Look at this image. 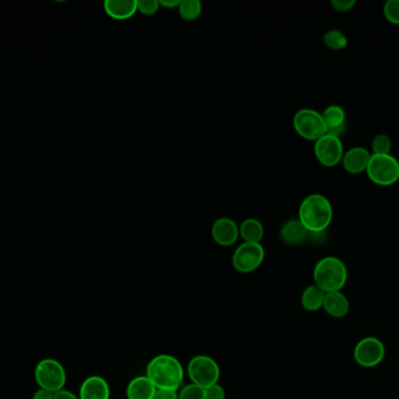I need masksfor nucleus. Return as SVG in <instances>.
<instances>
[{"mask_svg": "<svg viewBox=\"0 0 399 399\" xmlns=\"http://www.w3.org/2000/svg\"><path fill=\"white\" fill-rule=\"evenodd\" d=\"M298 219L311 234H323L332 220V206L323 194H313L304 198L299 208Z\"/></svg>", "mask_w": 399, "mask_h": 399, "instance_id": "obj_1", "label": "nucleus"}, {"mask_svg": "<svg viewBox=\"0 0 399 399\" xmlns=\"http://www.w3.org/2000/svg\"><path fill=\"white\" fill-rule=\"evenodd\" d=\"M146 376L157 388L178 391L181 386L185 370L178 358L172 355H158L147 364Z\"/></svg>", "mask_w": 399, "mask_h": 399, "instance_id": "obj_2", "label": "nucleus"}, {"mask_svg": "<svg viewBox=\"0 0 399 399\" xmlns=\"http://www.w3.org/2000/svg\"><path fill=\"white\" fill-rule=\"evenodd\" d=\"M314 285L325 293L340 292L348 281V269L344 262L336 257H325L318 260L313 271Z\"/></svg>", "mask_w": 399, "mask_h": 399, "instance_id": "obj_3", "label": "nucleus"}, {"mask_svg": "<svg viewBox=\"0 0 399 399\" xmlns=\"http://www.w3.org/2000/svg\"><path fill=\"white\" fill-rule=\"evenodd\" d=\"M365 173L376 185L391 187L399 180V161L391 154L371 155Z\"/></svg>", "mask_w": 399, "mask_h": 399, "instance_id": "obj_4", "label": "nucleus"}, {"mask_svg": "<svg viewBox=\"0 0 399 399\" xmlns=\"http://www.w3.org/2000/svg\"><path fill=\"white\" fill-rule=\"evenodd\" d=\"M34 378L38 388L55 393L64 388L66 383V369L55 358H45L36 364Z\"/></svg>", "mask_w": 399, "mask_h": 399, "instance_id": "obj_5", "label": "nucleus"}, {"mask_svg": "<svg viewBox=\"0 0 399 399\" xmlns=\"http://www.w3.org/2000/svg\"><path fill=\"white\" fill-rule=\"evenodd\" d=\"M190 381L201 388H206L218 383L220 377V369L216 360L206 355H197L189 360L187 367Z\"/></svg>", "mask_w": 399, "mask_h": 399, "instance_id": "obj_6", "label": "nucleus"}, {"mask_svg": "<svg viewBox=\"0 0 399 399\" xmlns=\"http://www.w3.org/2000/svg\"><path fill=\"white\" fill-rule=\"evenodd\" d=\"M293 127L297 134L307 141H318L327 134V126L321 113L314 109L298 110L293 117Z\"/></svg>", "mask_w": 399, "mask_h": 399, "instance_id": "obj_7", "label": "nucleus"}, {"mask_svg": "<svg viewBox=\"0 0 399 399\" xmlns=\"http://www.w3.org/2000/svg\"><path fill=\"white\" fill-rule=\"evenodd\" d=\"M264 259H265V250L262 244L243 243L236 248L232 255V267L237 272L248 274L258 269Z\"/></svg>", "mask_w": 399, "mask_h": 399, "instance_id": "obj_8", "label": "nucleus"}, {"mask_svg": "<svg viewBox=\"0 0 399 399\" xmlns=\"http://www.w3.org/2000/svg\"><path fill=\"white\" fill-rule=\"evenodd\" d=\"M385 346L382 339L368 336L360 339L354 348V360L360 367L370 369L377 367L385 357Z\"/></svg>", "mask_w": 399, "mask_h": 399, "instance_id": "obj_9", "label": "nucleus"}, {"mask_svg": "<svg viewBox=\"0 0 399 399\" xmlns=\"http://www.w3.org/2000/svg\"><path fill=\"white\" fill-rule=\"evenodd\" d=\"M315 157L318 163L327 168L336 166L342 162L343 150L341 138L335 137L332 135L326 134L321 138H318L314 144Z\"/></svg>", "mask_w": 399, "mask_h": 399, "instance_id": "obj_10", "label": "nucleus"}, {"mask_svg": "<svg viewBox=\"0 0 399 399\" xmlns=\"http://www.w3.org/2000/svg\"><path fill=\"white\" fill-rule=\"evenodd\" d=\"M211 237L216 244L223 248H229L236 244L239 237V226L230 218L222 217L215 220L213 224Z\"/></svg>", "mask_w": 399, "mask_h": 399, "instance_id": "obj_11", "label": "nucleus"}, {"mask_svg": "<svg viewBox=\"0 0 399 399\" xmlns=\"http://www.w3.org/2000/svg\"><path fill=\"white\" fill-rule=\"evenodd\" d=\"M371 152L362 147H354L343 154L342 165L346 173L358 175L367 171Z\"/></svg>", "mask_w": 399, "mask_h": 399, "instance_id": "obj_12", "label": "nucleus"}, {"mask_svg": "<svg viewBox=\"0 0 399 399\" xmlns=\"http://www.w3.org/2000/svg\"><path fill=\"white\" fill-rule=\"evenodd\" d=\"M110 386L105 378L101 376H90L80 384V399H110Z\"/></svg>", "mask_w": 399, "mask_h": 399, "instance_id": "obj_13", "label": "nucleus"}, {"mask_svg": "<svg viewBox=\"0 0 399 399\" xmlns=\"http://www.w3.org/2000/svg\"><path fill=\"white\" fill-rule=\"evenodd\" d=\"M322 119L327 126V134L341 138L346 133V111L339 104H332L321 113Z\"/></svg>", "mask_w": 399, "mask_h": 399, "instance_id": "obj_14", "label": "nucleus"}, {"mask_svg": "<svg viewBox=\"0 0 399 399\" xmlns=\"http://www.w3.org/2000/svg\"><path fill=\"white\" fill-rule=\"evenodd\" d=\"M279 237L284 244L298 246L307 241L308 238L312 237V234L304 229L300 220L292 219L288 220L281 226Z\"/></svg>", "mask_w": 399, "mask_h": 399, "instance_id": "obj_15", "label": "nucleus"}, {"mask_svg": "<svg viewBox=\"0 0 399 399\" xmlns=\"http://www.w3.org/2000/svg\"><path fill=\"white\" fill-rule=\"evenodd\" d=\"M322 308L332 318H342L348 315L350 309L349 300L344 294L340 292L326 293Z\"/></svg>", "mask_w": 399, "mask_h": 399, "instance_id": "obj_16", "label": "nucleus"}, {"mask_svg": "<svg viewBox=\"0 0 399 399\" xmlns=\"http://www.w3.org/2000/svg\"><path fill=\"white\" fill-rule=\"evenodd\" d=\"M104 11L115 20H127L138 12L136 0H106Z\"/></svg>", "mask_w": 399, "mask_h": 399, "instance_id": "obj_17", "label": "nucleus"}, {"mask_svg": "<svg viewBox=\"0 0 399 399\" xmlns=\"http://www.w3.org/2000/svg\"><path fill=\"white\" fill-rule=\"evenodd\" d=\"M157 388L150 381V378L145 376H136L130 381L126 388L127 399H153Z\"/></svg>", "mask_w": 399, "mask_h": 399, "instance_id": "obj_18", "label": "nucleus"}, {"mask_svg": "<svg viewBox=\"0 0 399 399\" xmlns=\"http://www.w3.org/2000/svg\"><path fill=\"white\" fill-rule=\"evenodd\" d=\"M326 293L316 285H311L304 288L301 294V306L307 311H316L321 309L325 301Z\"/></svg>", "mask_w": 399, "mask_h": 399, "instance_id": "obj_19", "label": "nucleus"}, {"mask_svg": "<svg viewBox=\"0 0 399 399\" xmlns=\"http://www.w3.org/2000/svg\"><path fill=\"white\" fill-rule=\"evenodd\" d=\"M239 236L243 238L244 243L260 244L264 238V226L259 220L248 218L239 225Z\"/></svg>", "mask_w": 399, "mask_h": 399, "instance_id": "obj_20", "label": "nucleus"}, {"mask_svg": "<svg viewBox=\"0 0 399 399\" xmlns=\"http://www.w3.org/2000/svg\"><path fill=\"white\" fill-rule=\"evenodd\" d=\"M178 10L183 20L194 22L202 13V4L200 0H182Z\"/></svg>", "mask_w": 399, "mask_h": 399, "instance_id": "obj_21", "label": "nucleus"}, {"mask_svg": "<svg viewBox=\"0 0 399 399\" xmlns=\"http://www.w3.org/2000/svg\"><path fill=\"white\" fill-rule=\"evenodd\" d=\"M323 43L329 50H342L348 45L346 34L339 29H329L323 36Z\"/></svg>", "mask_w": 399, "mask_h": 399, "instance_id": "obj_22", "label": "nucleus"}, {"mask_svg": "<svg viewBox=\"0 0 399 399\" xmlns=\"http://www.w3.org/2000/svg\"><path fill=\"white\" fill-rule=\"evenodd\" d=\"M391 149V138L388 135H376L371 141V155H390Z\"/></svg>", "mask_w": 399, "mask_h": 399, "instance_id": "obj_23", "label": "nucleus"}, {"mask_svg": "<svg viewBox=\"0 0 399 399\" xmlns=\"http://www.w3.org/2000/svg\"><path fill=\"white\" fill-rule=\"evenodd\" d=\"M178 397V399H206V388L190 383L181 388Z\"/></svg>", "mask_w": 399, "mask_h": 399, "instance_id": "obj_24", "label": "nucleus"}, {"mask_svg": "<svg viewBox=\"0 0 399 399\" xmlns=\"http://www.w3.org/2000/svg\"><path fill=\"white\" fill-rule=\"evenodd\" d=\"M383 13L388 22L399 25V0H388L383 6Z\"/></svg>", "mask_w": 399, "mask_h": 399, "instance_id": "obj_25", "label": "nucleus"}, {"mask_svg": "<svg viewBox=\"0 0 399 399\" xmlns=\"http://www.w3.org/2000/svg\"><path fill=\"white\" fill-rule=\"evenodd\" d=\"M159 1L157 0H140L136 1V8L144 15H153L159 10Z\"/></svg>", "mask_w": 399, "mask_h": 399, "instance_id": "obj_26", "label": "nucleus"}, {"mask_svg": "<svg viewBox=\"0 0 399 399\" xmlns=\"http://www.w3.org/2000/svg\"><path fill=\"white\" fill-rule=\"evenodd\" d=\"M330 4L334 11L344 13V12H349L356 5V1L355 0H332Z\"/></svg>", "mask_w": 399, "mask_h": 399, "instance_id": "obj_27", "label": "nucleus"}, {"mask_svg": "<svg viewBox=\"0 0 399 399\" xmlns=\"http://www.w3.org/2000/svg\"><path fill=\"white\" fill-rule=\"evenodd\" d=\"M206 399H225V391H224L223 386L216 383V384L206 388Z\"/></svg>", "mask_w": 399, "mask_h": 399, "instance_id": "obj_28", "label": "nucleus"}, {"mask_svg": "<svg viewBox=\"0 0 399 399\" xmlns=\"http://www.w3.org/2000/svg\"><path fill=\"white\" fill-rule=\"evenodd\" d=\"M153 399H178V391L166 390V388H157Z\"/></svg>", "mask_w": 399, "mask_h": 399, "instance_id": "obj_29", "label": "nucleus"}, {"mask_svg": "<svg viewBox=\"0 0 399 399\" xmlns=\"http://www.w3.org/2000/svg\"><path fill=\"white\" fill-rule=\"evenodd\" d=\"M54 399H80V397L75 395L74 392L69 391V390L62 388V390H59V391L54 393Z\"/></svg>", "mask_w": 399, "mask_h": 399, "instance_id": "obj_30", "label": "nucleus"}, {"mask_svg": "<svg viewBox=\"0 0 399 399\" xmlns=\"http://www.w3.org/2000/svg\"><path fill=\"white\" fill-rule=\"evenodd\" d=\"M31 399H54V393L43 388H38L35 391Z\"/></svg>", "mask_w": 399, "mask_h": 399, "instance_id": "obj_31", "label": "nucleus"}, {"mask_svg": "<svg viewBox=\"0 0 399 399\" xmlns=\"http://www.w3.org/2000/svg\"><path fill=\"white\" fill-rule=\"evenodd\" d=\"M180 3H181L180 0H161V1H159V5L162 6V8H178Z\"/></svg>", "mask_w": 399, "mask_h": 399, "instance_id": "obj_32", "label": "nucleus"}]
</instances>
